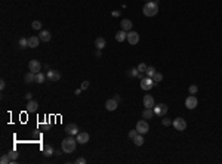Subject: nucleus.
Returning <instances> with one entry per match:
<instances>
[{"label": "nucleus", "mask_w": 222, "mask_h": 164, "mask_svg": "<svg viewBox=\"0 0 222 164\" xmlns=\"http://www.w3.org/2000/svg\"><path fill=\"white\" fill-rule=\"evenodd\" d=\"M80 93H82V87H80V89H76V92H74V95H80Z\"/></svg>", "instance_id": "obj_42"}, {"label": "nucleus", "mask_w": 222, "mask_h": 164, "mask_svg": "<svg viewBox=\"0 0 222 164\" xmlns=\"http://www.w3.org/2000/svg\"><path fill=\"white\" fill-rule=\"evenodd\" d=\"M139 71H138V68H130L129 71H127V76L129 77H139Z\"/></svg>", "instance_id": "obj_27"}, {"label": "nucleus", "mask_w": 222, "mask_h": 164, "mask_svg": "<svg viewBox=\"0 0 222 164\" xmlns=\"http://www.w3.org/2000/svg\"><path fill=\"white\" fill-rule=\"evenodd\" d=\"M153 80H154L155 86H157V83H160V81L163 80V74H162V73H157V71H155V74L153 76Z\"/></svg>", "instance_id": "obj_28"}, {"label": "nucleus", "mask_w": 222, "mask_h": 164, "mask_svg": "<svg viewBox=\"0 0 222 164\" xmlns=\"http://www.w3.org/2000/svg\"><path fill=\"white\" fill-rule=\"evenodd\" d=\"M76 146H77V139H74L73 136H70V135H68V137H65V139L61 142V149H62L65 154L74 152Z\"/></svg>", "instance_id": "obj_1"}, {"label": "nucleus", "mask_w": 222, "mask_h": 164, "mask_svg": "<svg viewBox=\"0 0 222 164\" xmlns=\"http://www.w3.org/2000/svg\"><path fill=\"white\" fill-rule=\"evenodd\" d=\"M154 114L158 117H163L164 114H167V105L166 104H158V105H154Z\"/></svg>", "instance_id": "obj_8"}, {"label": "nucleus", "mask_w": 222, "mask_h": 164, "mask_svg": "<svg viewBox=\"0 0 222 164\" xmlns=\"http://www.w3.org/2000/svg\"><path fill=\"white\" fill-rule=\"evenodd\" d=\"M37 109H39L37 101H34V99L28 101V104H27V112H37Z\"/></svg>", "instance_id": "obj_14"}, {"label": "nucleus", "mask_w": 222, "mask_h": 164, "mask_svg": "<svg viewBox=\"0 0 222 164\" xmlns=\"http://www.w3.org/2000/svg\"><path fill=\"white\" fill-rule=\"evenodd\" d=\"M28 68H30V71H33V73H40L42 71V64H40L37 59H31L28 62Z\"/></svg>", "instance_id": "obj_9"}, {"label": "nucleus", "mask_w": 222, "mask_h": 164, "mask_svg": "<svg viewBox=\"0 0 222 164\" xmlns=\"http://www.w3.org/2000/svg\"><path fill=\"white\" fill-rule=\"evenodd\" d=\"M40 41H42V40H40L39 36H31V37H28V48H31V49L39 48Z\"/></svg>", "instance_id": "obj_13"}, {"label": "nucleus", "mask_w": 222, "mask_h": 164, "mask_svg": "<svg viewBox=\"0 0 222 164\" xmlns=\"http://www.w3.org/2000/svg\"><path fill=\"white\" fill-rule=\"evenodd\" d=\"M18 43H20V48H21V49L28 48V39H25V37H21Z\"/></svg>", "instance_id": "obj_29"}, {"label": "nucleus", "mask_w": 222, "mask_h": 164, "mask_svg": "<svg viewBox=\"0 0 222 164\" xmlns=\"http://www.w3.org/2000/svg\"><path fill=\"white\" fill-rule=\"evenodd\" d=\"M120 25H122V30H125V31L129 33V31L132 30V25H133V24H132V21L130 20H122Z\"/></svg>", "instance_id": "obj_20"}, {"label": "nucleus", "mask_w": 222, "mask_h": 164, "mask_svg": "<svg viewBox=\"0 0 222 164\" xmlns=\"http://www.w3.org/2000/svg\"><path fill=\"white\" fill-rule=\"evenodd\" d=\"M114 99H116L117 102H120V101H122V98H120V95H114Z\"/></svg>", "instance_id": "obj_43"}, {"label": "nucleus", "mask_w": 222, "mask_h": 164, "mask_svg": "<svg viewBox=\"0 0 222 164\" xmlns=\"http://www.w3.org/2000/svg\"><path fill=\"white\" fill-rule=\"evenodd\" d=\"M89 137H90V136H89V133H87V132H78L77 133V136H76V139H77V142L78 144H87V142H89Z\"/></svg>", "instance_id": "obj_12"}, {"label": "nucleus", "mask_w": 222, "mask_h": 164, "mask_svg": "<svg viewBox=\"0 0 222 164\" xmlns=\"http://www.w3.org/2000/svg\"><path fill=\"white\" fill-rule=\"evenodd\" d=\"M197 105H198V99L195 98V95H190V96L185 99V106L188 109H194Z\"/></svg>", "instance_id": "obj_6"}, {"label": "nucleus", "mask_w": 222, "mask_h": 164, "mask_svg": "<svg viewBox=\"0 0 222 164\" xmlns=\"http://www.w3.org/2000/svg\"><path fill=\"white\" fill-rule=\"evenodd\" d=\"M25 99H27V101H31V99H33V95H31V93H27V95H25Z\"/></svg>", "instance_id": "obj_39"}, {"label": "nucleus", "mask_w": 222, "mask_h": 164, "mask_svg": "<svg viewBox=\"0 0 222 164\" xmlns=\"http://www.w3.org/2000/svg\"><path fill=\"white\" fill-rule=\"evenodd\" d=\"M31 27H33V30H42V22L40 21H33V24H31Z\"/></svg>", "instance_id": "obj_32"}, {"label": "nucleus", "mask_w": 222, "mask_h": 164, "mask_svg": "<svg viewBox=\"0 0 222 164\" xmlns=\"http://www.w3.org/2000/svg\"><path fill=\"white\" fill-rule=\"evenodd\" d=\"M133 144H135L136 146H141V145H144V136H142V133H138V135L133 137Z\"/></svg>", "instance_id": "obj_24"}, {"label": "nucleus", "mask_w": 222, "mask_h": 164, "mask_svg": "<svg viewBox=\"0 0 222 164\" xmlns=\"http://www.w3.org/2000/svg\"><path fill=\"white\" fill-rule=\"evenodd\" d=\"M95 56H96V58H101V50H99V49L95 52Z\"/></svg>", "instance_id": "obj_41"}, {"label": "nucleus", "mask_w": 222, "mask_h": 164, "mask_svg": "<svg viewBox=\"0 0 222 164\" xmlns=\"http://www.w3.org/2000/svg\"><path fill=\"white\" fill-rule=\"evenodd\" d=\"M154 86H155V83L151 77L141 78V89H142V90H151Z\"/></svg>", "instance_id": "obj_4"}, {"label": "nucleus", "mask_w": 222, "mask_h": 164, "mask_svg": "<svg viewBox=\"0 0 222 164\" xmlns=\"http://www.w3.org/2000/svg\"><path fill=\"white\" fill-rule=\"evenodd\" d=\"M39 37H40V40H42L43 43H46V41H49V40L52 39V36H50V31H48V30H40Z\"/></svg>", "instance_id": "obj_16"}, {"label": "nucleus", "mask_w": 222, "mask_h": 164, "mask_svg": "<svg viewBox=\"0 0 222 164\" xmlns=\"http://www.w3.org/2000/svg\"><path fill=\"white\" fill-rule=\"evenodd\" d=\"M136 68H138V71H139V73H145V71H147V68H148V67H147L145 64H139V65H138Z\"/></svg>", "instance_id": "obj_34"}, {"label": "nucleus", "mask_w": 222, "mask_h": 164, "mask_svg": "<svg viewBox=\"0 0 222 164\" xmlns=\"http://www.w3.org/2000/svg\"><path fill=\"white\" fill-rule=\"evenodd\" d=\"M147 2H150V0H147Z\"/></svg>", "instance_id": "obj_45"}, {"label": "nucleus", "mask_w": 222, "mask_h": 164, "mask_svg": "<svg viewBox=\"0 0 222 164\" xmlns=\"http://www.w3.org/2000/svg\"><path fill=\"white\" fill-rule=\"evenodd\" d=\"M154 109L153 108H145L144 112H142V118H145V120H151L153 117H154Z\"/></svg>", "instance_id": "obj_19"}, {"label": "nucleus", "mask_w": 222, "mask_h": 164, "mask_svg": "<svg viewBox=\"0 0 222 164\" xmlns=\"http://www.w3.org/2000/svg\"><path fill=\"white\" fill-rule=\"evenodd\" d=\"M117 106H118V102H117L114 98H113V99H108V101L105 102V108L108 109V111H116Z\"/></svg>", "instance_id": "obj_15"}, {"label": "nucleus", "mask_w": 222, "mask_h": 164, "mask_svg": "<svg viewBox=\"0 0 222 164\" xmlns=\"http://www.w3.org/2000/svg\"><path fill=\"white\" fill-rule=\"evenodd\" d=\"M172 126L175 127V130L178 132H184L187 129V121L184 120L182 117H176L175 120H172Z\"/></svg>", "instance_id": "obj_3"}, {"label": "nucleus", "mask_w": 222, "mask_h": 164, "mask_svg": "<svg viewBox=\"0 0 222 164\" xmlns=\"http://www.w3.org/2000/svg\"><path fill=\"white\" fill-rule=\"evenodd\" d=\"M105 45H107V41L104 37H98V39L95 40V48L99 49V50H102V49L105 48Z\"/></svg>", "instance_id": "obj_23"}, {"label": "nucleus", "mask_w": 222, "mask_h": 164, "mask_svg": "<svg viewBox=\"0 0 222 164\" xmlns=\"http://www.w3.org/2000/svg\"><path fill=\"white\" fill-rule=\"evenodd\" d=\"M136 130H138V133H148V130H150V126H148V121L147 120H139L138 123H136Z\"/></svg>", "instance_id": "obj_5"}, {"label": "nucleus", "mask_w": 222, "mask_h": 164, "mask_svg": "<svg viewBox=\"0 0 222 164\" xmlns=\"http://www.w3.org/2000/svg\"><path fill=\"white\" fill-rule=\"evenodd\" d=\"M154 2H158V0H154Z\"/></svg>", "instance_id": "obj_44"}, {"label": "nucleus", "mask_w": 222, "mask_h": 164, "mask_svg": "<svg viewBox=\"0 0 222 164\" xmlns=\"http://www.w3.org/2000/svg\"><path fill=\"white\" fill-rule=\"evenodd\" d=\"M87 87H89V81H87V80H85V81L82 83V90H86Z\"/></svg>", "instance_id": "obj_37"}, {"label": "nucleus", "mask_w": 222, "mask_h": 164, "mask_svg": "<svg viewBox=\"0 0 222 164\" xmlns=\"http://www.w3.org/2000/svg\"><path fill=\"white\" fill-rule=\"evenodd\" d=\"M43 154H45V157H52V155L55 154L53 146H52V145H45V148H43Z\"/></svg>", "instance_id": "obj_22"}, {"label": "nucleus", "mask_w": 222, "mask_h": 164, "mask_svg": "<svg viewBox=\"0 0 222 164\" xmlns=\"http://www.w3.org/2000/svg\"><path fill=\"white\" fill-rule=\"evenodd\" d=\"M76 163H77V164H86V158H83V157H78L77 160H76Z\"/></svg>", "instance_id": "obj_36"}, {"label": "nucleus", "mask_w": 222, "mask_h": 164, "mask_svg": "<svg viewBox=\"0 0 222 164\" xmlns=\"http://www.w3.org/2000/svg\"><path fill=\"white\" fill-rule=\"evenodd\" d=\"M116 40L118 41V43H122V41L127 40V31H125V30L117 31V33H116Z\"/></svg>", "instance_id": "obj_18"}, {"label": "nucleus", "mask_w": 222, "mask_h": 164, "mask_svg": "<svg viewBox=\"0 0 222 164\" xmlns=\"http://www.w3.org/2000/svg\"><path fill=\"white\" fill-rule=\"evenodd\" d=\"M162 123H163L164 127H169V126H172V120H170V118H163Z\"/></svg>", "instance_id": "obj_33"}, {"label": "nucleus", "mask_w": 222, "mask_h": 164, "mask_svg": "<svg viewBox=\"0 0 222 164\" xmlns=\"http://www.w3.org/2000/svg\"><path fill=\"white\" fill-rule=\"evenodd\" d=\"M111 15H113V16H120V12H118V10H114Z\"/></svg>", "instance_id": "obj_40"}, {"label": "nucleus", "mask_w": 222, "mask_h": 164, "mask_svg": "<svg viewBox=\"0 0 222 164\" xmlns=\"http://www.w3.org/2000/svg\"><path fill=\"white\" fill-rule=\"evenodd\" d=\"M46 78H48V76H46V74H43V73L40 71V73H37V74H36V83H40V84H42V83H45V80H46Z\"/></svg>", "instance_id": "obj_25"}, {"label": "nucleus", "mask_w": 222, "mask_h": 164, "mask_svg": "<svg viewBox=\"0 0 222 164\" xmlns=\"http://www.w3.org/2000/svg\"><path fill=\"white\" fill-rule=\"evenodd\" d=\"M127 41L130 43V45H136L138 41H139V34L136 33V31H129L127 33Z\"/></svg>", "instance_id": "obj_11"}, {"label": "nucleus", "mask_w": 222, "mask_h": 164, "mask_svg": "<svg viewBox=\"0 0 222 164\" xmlns=\"http://www.w3.org/2000/svg\"><path fill=\"white\" fill-rule=\"evenodd\" d=\"M154 98L151 95H145L144 96V106L145 108H154Z\"/></svg>", "instance_id": "obj_17"}, {"label": "nucleus", "mask_w": 222, "mask_h": 164, "mask_svg": "<svg viewBox=\"0 0 222 164\" xmlns=\"http://www.w3.org/2000/svg\"><path fill=\"white\" fill-rule=\"evenodd\" d=\"M46 76H48V80L52 81V83H56V81L61 80V74H59V71H56V70H49L48 73H46Z\"/></svg>", "instance_id": "obj_7"}, {"label": "nucleus", "mask_w": 222, "mask_h": 164, "mask_svg": "<svg viewBox=\"0 0 222 164\" xmlns=\"http://www.w3.org/2000/svg\"><path fill=\"white\" fill-rule=\"evenodd\" d=\"M188 92H190V95H195L198 92V87L195 86V84H191V86L188 87Z\"/></svg>", "instance_id": "obj_31"}, {"label": "nucleus", "mask_w": 222, "mask_h": 164, "mask_svg": "<svg viewBox=\"0 0 222 164\" xmlns=\"http://www.w3.org/2000/svg\"><path fill=\"white\" fill-rule=\"evenodd\" d=\"M65 132H67V135H70V136H77V133L80 132V130H78V126L77 124L70 123V124L65 127Z\"/></svg>", "instance_id": "obj_10"}, {"label": "nucleus", "mask_w": 222, "mask_h": 164, "mask_svg": "<svg viewBox=\"0 0 222 164\" xmlns=\"http://www.w3.org/2000/svg\"><path fill=\"white\" fill-rule=\"evenodd\" d=\"M136 135H138V130L135 129V130H130V132H129V135H127V136H129V139H132V141H133V137H135Z\"/></svg>", "instance_id": "obj_35"}, {"label": "nucleus", "mask_w": 222, "mask_h": 164, "mask_svg": "<svg viewBox=\"0 0 222 164\" xmlns=\"http://www.w3.org/2000/svg\"><path fill=\"white\" fill-rule=\"evenodd\" d=\"M0 163H2V164H10V163H12V157H10V154L2 155V158H0Z\"/></svg>", "instance_id": "obj_26"}, {"label": "nucleus", "mask_w": 222, "mask_h": 164, "mask_svg": "<svg viewBox=\"0 0 222 164\" xmlns=\"http://www.w3.org/2000/svg\"><path fill=\"white\" fill-rule=\"evenodd\" d=\"M145 74H147V77L153 78V76L155 74V68L154 67H148V68H147V71H145Z\"/></svg>", "instance_id": "obj_30"}, {"label": "nucleus", "mask_w": 222, "mask_h": 164, "mask_svg": "<svg viewBox=\"0 0 222 164\" xmlns=\"http://www.w3.org/2000/svg\"><path fill=\"white\" fill-rule=\"evenodd\" d=\"M24 80H25V83H27V84H31L33 81H36V73H33V71H28V73L25 74Z\"/></svg>", "instance_id": "obj_21"}, {"label": "nucleus", "mask_w": 222, "mask_h": 164, "mask_svg": "<svg viewBox=\"0 0 222 164\" xmlns=\"http://www.w3.org/2000/svg\"><path fill=\"white\" fill-rule=\"evenodd\" d=\"M5 87H6V81H5V80H3V78H2V80H0V89H2V90H3V89H5Z\"/></svg>", "instance_id": "obj_38"}, {"label": "nucleus", "mask_w": 222, "mask_h": 164, "mask_svg": "<svg viewBox=\"0 0 222 164\" xmlns=\"http://www.w3.org/2000/svg\"><path fill=\"white\" fill-rule=\"evenodd\" d=\"M142 12H144L145 16H148V18H151V16H155L157 13H158V5H157V2H147L144 5V8H142Z\"/></svg>", "instance_id": "obj_2"}]
</instances>
